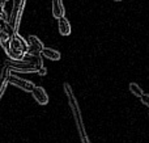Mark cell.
<instances>
[{
	"label": "cell",
	"mask_w": 149,
	"mask_h": 143,
	"mask_svg": "<svg viewBox=\"0 0 149 143\" xmlns=\"http://www.w3.org/2000/svg\"><path fill=\"white\" fill-rule=\"evenodd\" d=\"M28 53L29 42L26 39H24L21 36H18V34H15L10 38L9 47L5 50V54L8 55V58L13 60H22Z\"/></svg>",
	"instance_id": "6da1fadb"
},
{
	"label": "cell",
	"mask_w": 149,
	"mask_h": 143,
	"mask_svg": "<svg viewBox=\"0 0 149 143\" xmlns=\"http://www.w3.org/2000/svg\"><path fill=\"white\" fill-rule=\"evenodd\" d=\"M4 66H7L10 71L15 72H22V74H31V72H38L37 67L34 64H31L30 62L22 59V60H13V59H5Z\"/></svg>",
	"instance_id": "7a4b0ae2"
},
{
	"label": "cell",
	"mask_w": 149,
	"mask_h": 143,
	"mask_svg": "<svg viewBox=\"0 0 149 143\" xmlns=\"http://www.w3.org/2000/svg\"><path fill=\"white\" fill-rule=\"evenodd\" d=\"M25 3H26V0H13L12 11L9 13V21L8 22L12 25V28L16 32H18V28H20V22H21V17H22V13H24V8H25Z\"/></svg>",
	"instance_id": "3957f363"
},
{
	"label": "cell",
	"mask_w": 149,
	"mask_h": 143,
	"mask_svg": "<svg viewBox=\"0 0 149 143\" xmlns=\"http://www.w3.org/2000/svg\"><path fill=\"white\" fill-rule=\"evenodd\" d=\"M9 83L13 84L15 87H17V88L22 89V91H25V92H30V93H31V91L34 89V87H36L34 86V83H31L30 80L22 79V78H20V76L15 75V74H10Z\"/></svg>",
	"instance_id": "277c9868"
},
{
	"label": "cell",
	"mask_w": 149,
	"mask_h": 143,
	"mask_svg": "<svg viewBox=\"0 0 149 143\" xmlns=\"http://www.w3.org/2000/svg\"><path fill=\"white\" fill-rule=\"evenodd\" d=\"M31 96L34 97L37 102L39 105H47L49 104V95L46 93L42 87H34V89L31 91Z\"/></svg>",
	"instance_id": "5b68a950"
},
{
	"label": "cell",
	"mask_w": 149,
	"mask_h": 143,
	"mask_svg": "<svg viewBox=\"0 0 149 143\" xmlns=\"http://www.w3.org/2000/svg\"><path fill=\"white\" fill-rule=\"evenodd\" d=\"M10 70L7 67V66H3V70L0 72V100H1L3 95L5 92V88H7L8 83H9V76H10Z\"/></svg>",
	"instance_id": "8992f818"
},
{
	"label": "cell",
	"mask_w": 149,
	"mask_h": 143,
	"mask_svg": "<svg viewBox=\"0 0 149 143\" xmlns=\"http://www.w3.org/2000/svg\"><path fill=\"white\" fill-rule=\"evenodd\" d=\"M51 9H52V16L58 20L64 17V5H63V0H51Z\"/></svg>",
	"instance_id": "52a82bcc"
},
{
	"label": "cell",
	"mask_w": 149,
	"mask_h": 143,
	"mask_svg": "<svg viewBox=\"0 0 149 143\" xmlns=\"http://www.w3.org/2000/svg\"><path fill=\"white\" fill-rule=\"evenodd\" d=\"M28 42H29V51L31 53H42V50L45 49V45L42 43V41L37 36H29Z\"/></svg>",
	"instance_id": "ba28073f"
},
{
	"label": "cell",
	"mask_w": 149,
	"mask_h": 143,
	"mask_svg": "<svg viewBox=\"0 0 149 143\" xmlns=\"http://www.w3.org/2000/svg\"><path fill=\"white\" fill-rule=\"evenodd\" d=\"M58 29H59V33L62 34V36H70L71 32H72L70 21H68L65 17H62L59 21H58Z\"/></svg>",
	"instance_id": "9c48e42d"
},
{
	"label": "cell",
	"mask_w": 149,
	"mask_h": 143,
	"mask_svg": "<svg viewBox=\"0 0 149 143\" xmlns=\"http://www.w3.org/2000/svg\"><path fill=\"white\" fill-rule=\"evenodd\" d=\"M42 55L50 60H59L60 59V53L58 51V50L50 49V47H45V49L42 50Z\"/></svg>",
	"instance_id": "30bf717a"
},
{
	"label": "cell",
	"mask_w": 149,
	"mask_h": 143,
	"mask_svg": "<svg viewBox=\"0 0 149 143\" xmlns=\"http://www.w3.org/2000/svg\"><path fill=\"white\" fill-rule=\"evenodd\" d=\"M128 88H130V92H131L134 96H136V97H141L143 95H144L143 88L139 86V84H136V83H130Z\"/></svg>",
	"instance_id": "8fae6325"
},
{
	"label": "cell",
	"mask_w": 149,
	"mask_h": 143,
	"mask_svg": "<svg viewBox=\"0 0 149 143\" xmlns=\"http://www.w3.org/2000/svg\"><path fill=\"white\" fill-rule=\"evenodd\" d=\"M9 21V15H8L7 12H5L4 7H0V24H5Z\"/></svg>",
	"instance_id": "7c38bea8"
},
{
	"label": "cell",
	"mask_w": 149,
	"mask_h": 143,
	"mask_svg": "<svg viewBox=\"0 0 149 143\" xmlns=\"http://www.w3.org/2000/svg\"><path fill=\"white\" fill-rule=\"evenodd\" d=\"M140 100H141V102L145 105V107L149 108V95L148 93H144L141 97H140Z\"/></svg>",
	"instance_id": "4fadbf2b"
},
{
	"label": "cell",
	"mask_w": 149,
	"mask_h": 143,
	"mask_svg": "<svg viewBox=\"0 0 149 143\" xmlns=\"http://www.w3.org/2000/svg\"><path fill=\"white\" fill-rule=\"evenodd\" d=\"M7 1H9V0H0V7H4Z\"/></svg>",
	"instance_id": "5bb4252c"
},
{
	"label": "cell",
	"mask_w": 149,
	"mask_h": 143,
	"mask_svg": "<svg viewBox=\"0 0 149 143\" xmlns=\"http://www.w3.org/2000/svg\"><path fill=\"white\" fill-rule=\"evenodd\" d=\"M1 30L3 29H1V24H0V34H1Z\"/></svg>",
	"instance_id": "9a60e30c"
},
{
	"label": "cell",
	"mask_w": 149,
	"mask_h": 143,
	"mask_svg": "<svg viewBox=\"0 0 149 143\" xmlns=\"http://www.w3.org/2000/svg\"><path fill=\"white\" fill-rule=\"evenodd\" d=\"M114 1H120V0H114Z\"/></svg>",
	"instance_id": "2e32d148"
}]
</instances>
